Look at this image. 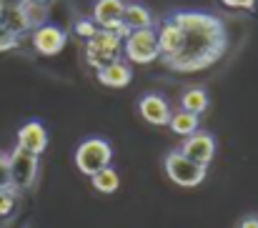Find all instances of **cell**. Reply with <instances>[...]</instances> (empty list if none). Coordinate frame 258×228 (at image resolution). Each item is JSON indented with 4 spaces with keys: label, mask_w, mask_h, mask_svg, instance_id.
Listing matches in <instances>:
<instances>
[{
    "label": "cell",
    "mask_w": 258,
    "mask_h": 228,
    "mask_svg": "<svg viewBox=\"0 0 258 228\" xmlns=\"http://www.w3.org/2000/svg\"><path fill=\"white\" fill-rule=\"evenodd\" d=\"M40 3H45V5H50V3H53V0H40Z\"/></svg>",
    "instance_id": "26"
},
{
    "label": "cell",
    "mask_w": 258,
    "mask_h": 228,
    "mask_svg": "<svg viewBox=\"0 0 258 228\" xmlns=\"http://www.w3.org/2000/svg\"><path fill=\"white\" fill-rule=\"evenodd\" d=\"M163 170H166V176L171 178L175 186L196 188V186H201L206 181V170L208 168L193 163L190 158H185L180 151H168L166 158H163Z\"/></svg>",
    "instance_id": "5"
},
{
    "label": "cell",
    "mask_w": 258,
    "mask_h": 228,
    "mask_svg": "<svg viewBox=\"0 0 258 228\" xmlns=\"http://www.w3.org/2000/svg\"><path fill=\"white\" fill-rule=\"evenodd\" d=\"M95 33H98V25H95L93 18H81V20H76V35H78V38L90 40Z\"/></svg>",
    "instance_id": "21"
},
{
    "label": "cell",
    "mask_w": 258,
    "mask_h": 228,
    "mask_svg": "<svg viewBox=\"0 0 258 228\" xmlns=\"http://www.w3.org/2000/svg\"><path fill=\"white\" fill-rule=\"evenodd\" d=\"M168 128H171L175 136H180V138H188V136H193L198 128H201V116H196V113H188V110H175L171 116V121H168Z\"/></svg>",
    "instance_id": "15"
},
{
    "label": "cell",
    "mask_w": 258,
    "mask_h": 228,
    "mask_svg": "<svg viewBox=\"0 0 258 228\" xmlns=\"http://www.w3.org/2000/svg\"><path fill=\"white\" fill-rule=\"evenodd\" d=\"M8 165H10V188L15 193H25L35 186L40 170V155H33L15 146L8 153Z\"/></svg>",
    "instance_id": "4"
},
{
    "label": "cell",
    "mask_w": 258,
    "mask_h": 228,
    "mask_svg": "<svg viewBox=\"0 0 258 228\" xmlns=\"http://www.w3.org/2000/svg\"><path fill=\"white\" fill-rule=\"evenodd\" d=\"M120 55H123V38H118L113 30L98 28V33L86 40V63L93 71H100L113 61H120Z\"/></svg>",
    "instance_id": "2"
},
{
    "label": "cell",
    "mask_w": 258,
    "mask_h": 228,
    "mask_svg": "<svg viewBox=\"0 0 258 228\" xmlns=\"http://www.w3.org/2000/svg\"><path fill=\"white\" fill-rule=\"evenodd\" d=\"M123 25L128 30L156 28V18H153V13L143 3H125V8H123Z\"/></svg>",
    "instance_id": "13"
},
{
    "label": "cell",
    "mask_w": 258,
    "mask_h": 228,
    "mask_svg": "<svg viewBox=\"0 0 258 228\" xmlns=\"http://www.w3.org/2000/svg\"><path fill=\"white\" fill-rule=\"evenodd\" d=\"M226 8H236V10H253L256 0H221Z\"/></svg>",
    "instance_id": "23"
},
{
    "label": "cell",
    "mask_w": 258,
    "mask_h": 228,
    "mask_svg": "<svg viewBox=\"0 0 258 228\" xmlns=\"http://www.w3.org/2000/svg\"><path fill=\"white\" fill-rule=\"evenodd\" d=\"M10 188V165H8V153L0 151V191Z\"/></svg>",
    "instance_id": "22"
},
{
    "label": "cell",
    "mask_w": 258,
    "mask_h": 228,
    "mask_svg": "<svg viewBox=\"0 0 258 228\" xmlns=\"http://www.w3.org/2000/svg\"><path fill=\"white\" fill-rule=\"evenodd\" d=\"M123 8H125V0H95V5H93L95 25L113 30L115 25L123 23Z\"/></svg>",
    "instance_id": "12"
},
{
    "label": "cell",
    "mask_w": 258,
    "mask_h": 228,
    "mask_svg": "<svg viewBox=\"0 0 258 228\" xmlns=\"http://www.w3.org/2000/svg\"><path fill=\"white\" fill-rule=\"evenodd\" d=\"M123 55L128 63H136V66H151L161 61V45H158L156 28L131 30L128 38L123 40Z\"/></svg>",
    "instance_id": "3"
},
{
    "label": "cell",
    "mask_w": 258,
    "mask_h": 228,
    "mask_svg": "<svg viewBox=\"0 0 258 228\" xmlns=\"http://www.w3.org/2000/svg\"><path fill=\"white\" fill-rule=\"evenodd\" d=\"M3 8H5V3L0 0V20H3Z\"/></svg>",
    "instance_id": "25"
},
{
    "label": "cell",
    "mask_w": 258,
    "mask_h": 228,
    "mask_svg": "<svg viewBox=\"0 0 258 228\" xmlns=\"http://www.w3.org/2000/svg\"><path fill=\"white\" fill-rule=\"evenodd\" d=\"M138 113L151 126H168V121H171V116H173V108L161 93H146L138 100Z\"/></svg>",
    "instance_id": "9"
},
{
    "label": "cell",
    "mask_w": 258,
    "mask_h": 228,
    "mask_svg": "<svg viewBox=\"0 0 258 228\" xmlns=\"http://www.w3.org/2000/svg\"><path fill=\"white\" fill-rule=\"evenodd\" d=\"M238 228H258V216L256 213H248L238 221Z\"/></svg>",
    "instance_id": "24"
},
{
    "label": "cell",
    "mask_w": 258,
    "mask_h": 228,
    "mask_svg": "<svg viewBox=\"0 0 258 228\" xmlns=\"http://www.w3.org/2000/svg\"><path fill=\"white\" fill-rule=\"evenodd\" d=\"M18 8H20V13H23L30 33L35 28L45 25V20H48V5L45 3H40V0H18Z\"/></svg>",
    "instance_id": "16"
},
{
    "label": "cell",
    "mask_w": 258,
    "mask_h": 228,
    "mask_svg": "<svg viewBox=\"0 0 258 228\" xmlns=\"http://www.w3.org/2000/svg\"><path fill=\"white\" fill-rule=\"evenodd\" d=\"M95 78H98L100 85L120 90V88H128V85H131V80H133V68H131L128 61L120 58V61H113L110 66L95 71Z\"/></svg>",
    "instance_id": "11"
},
{
    "label": "cell",
    "mask_w": 258,
    "mask_h": 228,
    "mask_svg": "<svg viewBox=\"0 0 258 228\" xmlns=\"http://www.w3.org/2000/svg\"><path fill=\"white\" fill-rule=\"evenodd\" d=\"M18 148L33 153V155H43L48 148V131L40 121H28L18 128Z\"/></svg>",
    "instance_id": "10"
},
{
    "label": "cell",
    "mask_w": 258,
    "mask_h": 228,
    "mask_svg": "<svg viewBox=\"0 0 258 228\" xmlns=\"http://www.w3.org/2000/svg\"><path fill=\"white\" fill-rule=\"evenodd\" d=\"M30 40H33V48H35L40 55H48V58H50V55H58V53L66 48L68 35H66L63 28L45 23V25H40V28H35V30L30 33Z\"/></svg>",
    "instance_id": "8"
},
{
    "label": "cell",
    "mask_w": 258,
    "mask_h": 228,
    "mask_svg": "<svg viewBox=\"0 0 258 228\" xmlns=\"http://www.w3.org/2000/svg\"><path fill=\"white\" fill-rule=\"evenodd\" d=\"M208 105H211L208 90H206V88H201V85L185 88V90H183V95H180V108H183V110H188V113L201 116V113H206V110H208Z\"/></svg>",
    "instance_id": "14"
},
{
    "label": "cell",
    "mask_w": 258,
    "mask_h": 228,
    "mask_svg": "<svg viewBox=\"0 0 258 228\" xmlns=\"http://www.w3.org/2000/svg\"><path fill=\"white\" fill-rule=\"evenodd\" d=\"M178 151L183 153L185 158H190L193 163L208 168L211 160H213V155H216V138H213L208 131H201V128H198L193 136L183 138V143H180Z\"/></svg>",
    "instance_id": "7"
},
{
    "label": "cell",
    "mask_w": 258,
    "mask_h": 228,
    "mask_svg": "<svg viewBox=\"0 0 258 228\" xmlns=\"http://www.w3.org/2000/svg\"><path fill=\"white\" fill-rule=\"evenodd\" d=\"M113 160V146L105 138H86L78 148H76V165L83 176H93L100 168L110 165Z\"/></svg>",
    "instance_id": "6"
},
{
    "label": "cell",
    "mask_w": 258,
    "mask_h": 228,
    "mask_svg": "<svg viewBox=\"0 0 258 228\" xmlns=\"http://www.w3.org/2000/svg\"><path fill=\"white\" fill-rule=\"evenodd\" d=\"M90 183L98 193H115L118 186H120V178H118L113 165H105V168H100L98 173L90 176Z\"/></svg>",
    "instance_id": "17"
},
{
    "label": "cell",
    "mask_w": 258,
    "mask_h": 228,
    "mask_svg": "<svg viewBox=\"0 0 258 228\" xmlns=\"http://www.w3.org/2000/svg\"><path fill=\"white\" fill-rule=\"evenodd\" d=\"M173 20L180 28V48L161 61L173 73H198L216 66L228 50V28L223 18L206 10H175Z\"/></svg>",
    "instance_id": "1"
},
{
    "label": "cell",
    "mask_w": 258,
    "mask_h": 228,
    "mask_svg": "<svg viewBox=\"0 0 258 228\" xmlns=\"http://www.w3.org/2000/svg\"><path fill=\"white\" fill-rule=\"evenodd\" d=\"M18 45H20V35H15L10 28H5L0 23V53H8V50H13Z\"/></svg>",
    "instance_id": "20"
},
{
    "label": "cell",
    "mask_w": 258,
    "mask_h": 228,
    "mask_svg": "<svg viewBox=\"0 0 258 228\" xmlns=\"http://www.w3.org/2000/svg\"><path fill=\"white\" fill-rule=\"evenodd\" d=\"M15 201H18V193L13 188H3L0 191V218H8L15 211Z\"/></svg>",
    "instance_id": "19"
},
{
    "label": "cell",
    "mask_w": 258,
    "mask_h": 228,
    "mask_svg": "<svg viewBox=\"0 0 258 228\" xmlns=\"http://www.w3.org/2000/svg\"><path fill=\"white\" fill-rule=\"evenodd\" d=\"M5 28H10L15 35H25V33H30V28H28V23H25V18H23V13H20V8H18V3H13V5H8L5 3V8H3V20H0Z\"/></svg>",
    "instance_id": "18"
}]
</instances>
